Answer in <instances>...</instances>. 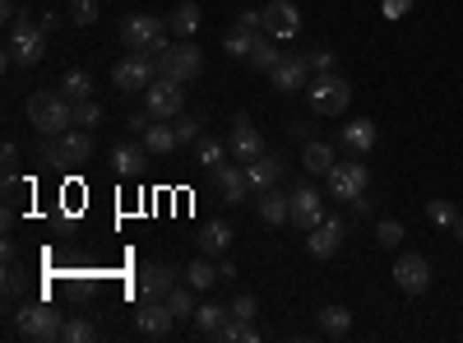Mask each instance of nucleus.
<instances>
[{
    "instance_id": "1",
    "label": "nucleus",
    "mask_w": 463,
    "mask_h": 343,
    "mask_svg": "<svg viewBox=\"0 0 463 343\" xmlns=\"http://www.w3.org/2000/svg\"><path fill=\"white\" fill-rule=\"evenodd\" d=\"M24 116H28V126L37 135H66L74 126V103L66 93H56V89H37V93H28Z\"/></svg>"
},
{
    "instance_id": "2",
    "label": "nucleus",
    "mask_w": 463,
    "mask_h": 343,
    "mask_svg": "<svg viewBox=\"0 0 463 343\" xmlns=\"http://www.w3.org/2000/svg\"><path fill=\"white\" fill-rule=\"evenodd\" d=\"M42 56H47V28H42V19L28 14V10H19V14L10 19L5 60H10V66H37Z\"/></svg>"
},
{
    "instance_id": "3",
    "label": "nucleus",
    "mask_w": 463,
    "mask_h": 343,
    "mask_svg": "<svg viewBox=\"0 0 463 343\" xmlns=\"http://www.w3.org/2000/svg\"><path fill=\"white\" fill-rule=\"evenodd\" d=\"M120 43H126V51L158 60L172 47V28H167V19H158V14H126L120 19Z\"/></svg>"
},
{
    "instance_id": "4",
    "label": "nucleus",
    "mask_w": 463,
    "mask_h": 343,
    "mask_svg": "<svg viewBox=\"0 0 463 343\" xmlns=\"http://www.w3.org/2000/svg\"><path fill=\"white\" fill-rule=\"evenodd\" d=\"M306 97H311L315 116H343L348 103H352V84H348L343 74L325 70V74H315L311 84H306Z\"/></svg>"
},
{
    "instance_id": "5",
    "label": "nucleus",
    "mask_w": 463,
    "mask_h": 343,
    "mask_svg": "<svg viewBox=\"0 0 463 343\" xmlns=\"http://www.w3.org/2000/svg\"><path fill=\"white\" fill-rule=\"evenodd\" d=\"M14 330L24 339H42V343H56L60 330H66V320H60L56 307H47V301H24L14 316Z\"/></svg>"
},
{
    "instance_id": "6",
    "label": "nucleus",
    "mask_w": 463,
    "mask_h": 343,
    "mask_svg": "<svg viewBox=\"0 0 463 343\" xmlns=\"http://www.w3.org/2000/svg\"><path fill=\"white\" fill-rule=\"evenodd\" d=\"M158 74H172V79H181V84H190V79L204 74V51H199L190 37H181L176 47H167L163 56H158Z\"/></svg>"
},
{
    "instance_id": "7",
    "label": "nucleus",
    "mask_w": 463,
    "mask_h": 343,
    "mask_svg": "<svg viewBox=\"0 0 463 343\" xmlns=\"http://www.w3.org/2000/svg\"><path fill=\"white\" fill-rule=\"evenodd\" d=\"M394 284L404 297H421L431 284H436V269H431V260L421 255V251H404L394 260Z\"/></svg>"
},
{
    "instance_id": "8",
    "label": "nucleus",
    "mask_w": 463,
    "mask_h": 343,
    "mask_svg": "<svg viewBox=\"0 0 463 343\" xmlns=\"http://www.w3.org/2000/svg\"><path fill=\"white\" fill-rule=\"evenodd\" d=\"M144 107H149L158 121H176L181 112H186V89H181V79L158 74L153 84L144 89Z\"/></svg>"
},
{
    "instance_id": "9",
    "label": "nucleus",
    "mask_w": 463,
    "mask_h": 343,
    "mask_svg": "<svg viewBox=\"0 0 463 343\" xmlns=\"http://www.w3.org/2000/svg\"><path fill=\"white\" fill-rule=\"evenodd\" d=\"M325 181H329V195L334 199H343V205H352L357 195H367V163L352 153V163H334L329 172H325Z\"/></svg>"
},
{
    "instance_id": "10",
    "label": "nucleus",
    "mask_w": 463,
    "mask_h": 343,
    "mask_svg": "<svg viewBox=\"0 0 463 343\" xmlns=\"http://www.w3.org/2000/svg\"><path fill=\"white\" fill-rule=\"evenodd\" d=\"M153 79H158V60L139 56V51H130L126 60H116V70H112V84L120 93H139V89H149Z\"/></svg>"
},
{
    "instance_id": "11",
    "label": "nucleus",
    "mask_w": 463,
    "mask_h": 343,
    "mask_svg": "<svg viewBox=\"0 0 463 343\" xmlns=\"http://www.w3.org/2000/svg\"><path fill=\"white\" fill-rule=\"evenodd\" d=\"M259 19H265V37H274V43H292L301 33V10L292 0H269V5L259 10Z\"/></svg>"
},
{
    "instance_id": "12",
    "label": "nucleus",
    "mask_w": 463,
    "mask_h": 343,
    "mask_svg": "<svg viewBox=\"0 0 463 343\" xmlns=\"http://www.w3.org/2000/svg\"><path fill=\"white\" fill-rule=\"evenodd\" d=\"M172 325H176V311L163 297H144V307L135 311V334H144V339H167Z\"/></svg>"
},
{
    "instance_id": "13",
    "label": "nucleus",
    "mask_w": 463,
    "mask_h": 343,
    "mask_svg": "<svg viewBox=\"0 0 463 343\" xmlns=\"http://www.w3.org/2000/svg\"><path fill=\"white\" fill-rule=\"evenodd\" d=\"M269 84H274L278 93H306V84H311L306 56H301V51H283V60L269 70Z\"/></svg>"
},
{
    "instance_id": "14",
    "label": "nucleus",
    "mask_w": 463,
    "mask_h": 343,
    "mask_svg": "<svg viewBox=\"0 0 463 343\" xmlns=\"http://www.w3.org/2000/svg\"><path fill=\"white\" fill-rule=\"evenodd\" d=\"M228 149L236 163H255L259 153H265V135L255 130L251 116H232V130H228Z\"/></svg>"
},
{
    "instance_id": "15",
    "label": "nucleus",
    "mask_w": 463,
    "mask_h": 343,
    "mask_svg": "<svg viewBox=\"0 0 463 343\" xmlns=\"http://www.w3.org/2000/svg\"><path fill=\"white\" fill-rule=\"evenodd\" d=\"M315 223H325V195H320L315 186H301L292 191V228H301V232H311Z\"/></svg>"
},
{
    "instance_id": "16",
    "label": "nucleus",
    "mask_w": 463,
    "mask_h": 343,
    "mask_svg": "<svg viewBox=\"0 0 463 343\" xmlns=\"http://www.w3.org/2000/svg\"><path fill=\"white\" fill-rule=\"evenodd\" d=\"M213 181H218V195H223V205H246L251 199V176H246V163H223L213 172Z\"/></svg>"
},
{
    "instance_id": "17",
    "label": "nucleus",
    "mask_w": 463,
    "mask_h": 343,
    "mask_svg": "<svg viewBox=\"0 0 463 343\" xmlns=\"http://www.w3.org/2000/svg\"><path fill=\"white\" fill-rule=\"evenodd\" d=\"M255 214H259V223H265V228H283V223H292V195H283L278 186L259 191Z\"/></svg>"
},
{
    "instance_id": "18",
    "label": "nucleus",
    "mask_w": 463,
    "mask_h": 343,
    "mask_svg": "<svg viewBox=\"0 0 463 343\" xmlns=\"http://www.w3.org/2000/svg\"><path fill=\"white\" fill-rule=\"evenodd\" d=\"M56 149H60V168H79V163H89V158H93V135L84 126L66 130V135H56Z\"/></svg>"
},
{
    "instance_id": "19",
    "label": "nucleus",
    "mask_w": 463,
    "mask_h": 343,
    "mask_svg": "<svg viewBox=\"0 0 463 343\" xmlns=\"http://www.w3.org/2000/svg\"><path fill=\"white\" fill-rule=\"evenodd\" d=\"M338 246H343V223H338V218H325V223H315L311 237H306V251H311L315 260L338 255Z\"/></svg>"
},
{
    "instance_id": "20",
    "label": "nucleus",
    "mask_w": 463,
    "mask_h": 343,
    "mask_svg": "<svg viewBox=\"0 0 463 343\" xmlns=\"http://www.w3.org/2000/svg\"><path fill=\"white\" fill-rule=\"evenodd\" d=\"M283 158H278V153H259L255 158V163H246V176H251V191H269V186H278V181H283Z\"/></svg>"
},
{
    "instance_id": "21",
    "label": "nucleus",
    "mask_w": 463,
    "mask_h": 343,
    "mask_svg": "<svg viewBox=\"0 0 463 343\" xmlns=\"http://www.w3.org/2000/svg\"><path fill=\"white\" fill-rule=\"evenodd\" d=\"M338 139L357 153V158H367L371 149H375V121H367V116H357V121H348L343 130H338Z\"/></svg>"
},
{
    "instance_id": "22",
    "label": "nucleus",
    "mask_w": 463,
    "mask_h": 343,
    "mask_svg": "<svg viewBox=\"0 0 463 343\" xmlns=\"http://www.w3.org/2000/svg\"><path fill=\"white\" fill-rule=\"evenodd\" d=\"M199 251H204V255H228V246H232V223H228V218H213V223H204V228H199Z\"/></svg>"
},
{
    "instance_id": "23",
    "label": "nucleus",
    "mask_w": 463,
    "mask_h": 343,
    "mask_svg": "<svg viewBox=\"0 0 463 343\" xmlns=\"http://www.w3.org/2000/svg\"><path fill=\"white\" fill-rule=\"evenodd\" d=\"M144 163H149V149L144 144H130V139H126V144L112 149V168L120 176H139V172H144Z\"/></svg>"
},
{
    "instance_id": "24",
    "label": "nucleus",
    "mask_w": 463,
    "mask_h": 343,
    "mask_svg": "<svg viewBox=\"0 0 463 343\" xmlns=\"http://www.w3.org/2000/svg\"><path fill=\"white\" fill-rule=\"evenodd\" d=\"M228 320H232V307H218V301H204V307H195V330L204 334V339H218Z\"/></svg>"
},
{
    "instance_id": "25",
    "label": "nucleus",
    "mask_w": 463,
    "mask_h": 343,
    "mask_svg": "<svg viewBox=\"0 0 463 343\" xmlns=\"http://www.w3.org/2000/svg\"><path fill=\"white\" fill-rule=\"evenodd\" d=\"M172 288H176V274L167 265H144L139 269V292L144 297H167Z\"/></svg>"
},
{
    "instance_id": "26",
    "label": "nucleus",
    "mask_w": 463,
    "mask_h": 343,
    "mask_svg": "<svg viewBox=\"0 0 463 343\" xmlns=\"http://www.w3.org/2000/svg\"><path fill=\"white\" fill-rule=\"evenodd\" d=\"M334 163H338L334 144H325V139H311V144L301 149V168H306V176H325Z\"/></svg>"
},
{
    "instance_id": "27",
    "label": "nucleus",
    "mask_w": 463,
    "mask_h": 343,
    "mask_svg": "<svg viewBox=\"0 0 463 343\" xmlns=\"http://www.w3.org/2000/svg\"><path fill=\"white\" fill-rule=\"evenodd\" d=\"M199 19H204V14H199V5H195V0H181V5L167 14V28H172V37L181 43V37H195Z\"/></svg>"
},
{
    "instance_id": "28",
    "label": "nucleus",
    "mask_w": 463,
    "mask_h": 343,
    "mask_svg": "<svg viewBox=\"0 0 463 343\" xmlns=\"http://www.w3.org/2000/svg\"><path fill=\"white\" fill-rule=\"evenodd\" d=\"M232 149L223 144V139H209V135H199V144H195V163H199V172H218L223 168V158H228Z\"/></svg>"
},
{
    "instance_id": "29",
    "label": "nucleus",
    "mask_w": 463,
    "mask_h": 343,
    "mask_svg": "<svg viewBox=\"0 0 463 343\" xmlns=\"http://www.w3.org/2000/svg\"><path fill=\"white\" fill-rule=\"evenodd\" d=\"M320 334L325 339H348L352 334V311L348 307H325L320 311Z\"/></svg>"
},
{
    "instance_id": "30",
    "label": "nucleus",
    "mask_w": 463,
    "mask_h": 343,
    "mask_svg": "<svg viewBox=\"0 0 463 343\" xmlns=\"http://www.w3.org/2000/svg\"><path fill=\"white\" fill-rule=\"evenodd\" d=\"M218 278H223V269L213 265V255H199V260H190V265H186V284L190 288H213Z\"/></svg>"
},
{
    "instance_id": "31",
    "label": "nucleus",
    "mask_w": 463,
    "mask_h": 343,
    "mask_svg": "<svg viewBox=\"0 0 463 343\" xmlns=\"http://www.w3.org/2000/svg\"><path fill=\"white\" fill-rule=\"evenodd\" d=\"M60 93H66L70 103H89V97H93V74L89 70H66V79H60Z\"/></svg>"
},
{
    "instance_id": "32",
    "label": "nucleus",
    "mask_w": 463,
    "mask_h": 343,
    "mask_svg": "<svg viewBox=\"0 0 463 343\" xmlns=\"http://www.w3.org/2000/svg\"><path fill=\"white\" fill-rule=\"evenodd\" d=\"M246 60H251V66H255V70H265V74H269V70L278 66V60H283V51H278V43H274V37H265V33H259V37H255V47H251V56H246Z\"/></svg>"
},
{
    "instance_id": "33",
    "label": "nucleus",
    "mask_w": 463,
    "mask_h": 343,
    "mask_svg": "<svg viewBox=\"0 0 463 343\" xmlns=\"http://www.w3.org/2000/svg\"><path fill=\"white\" fill-rule=\"evenodd\" d=\"M181 144V139H176V130L172 126H158V121H153V126L144 130V149L153 153V158H163V153H172Z\"/></svg>"
},
{
    "instance_id": "34",
    "label": "nucleus",
    "mask_w": 463,
    "mask_h": 343,
    "mask_svg": "<svg viewBox=\"0 0 463 343\" xmlns=\"http://www.w3.org/2000/svg\"><path fill=\"white\" fill-rule=\"evenodd\" d=\"M255 37H259V33H251V28H241V24H236V28L223 33V51H228L232 60H246L251 47H255Z\"/></svg>"
},
{
    "instance_id": "35",
    "label": "nucleus",
    "mask_w": 463,
    "mask_h": 343,
    "mask_svg": "<svg viewBox=\"0 0 463 343\" xmlns=\"http://www.w3.org/2000/svg\"><path fill=\"white\" fill-rule=\"evenodd\" d=\"M163 301L176 311V320H195V288H190V284H176Z\"/></svg>"
},
{
    "instance_id": "36",
    "label": "nucleus",
    "mask_w": 463,
    "mask_h": 343,
    "mask_svg": "<svg viewBox=\"0 0 463 343\" xmlns=\"http://www.w3.org/2000/svg\"><path fill=\"white\" fill-rule=\"evenodd\" d=\"M172 130H176V139H181V144H199V135H204V116L181 112V116L172 121Z\"/></svg>"
},
{
    "instance_id": "37",
    "label": "nucleus",
    "mask_w": 463,
    "mask_h": 343,
    "mask_svg": "<svg viewBox=\"0 0 463 343\" xmlns=\"http://www.w3.org/2000/svg\"><path fill=\"white\" fill-rule=\"evenodd\" d=\"M93 339H97V330L89 325L84 316H70L66 330H60V343H93Z\"/></svg>"
},
{
    "instance_id": "38",
    "label": "nucleus",
    "mask_w": 463,
    "mask_h": 343,
    "mask_svg": "<svg viewBox=\"0 0 463 343\" xmlns=\"http://www.w3.org/2000/svg\"><path fill=\"white\" fill-rule=\"evenodd\" d=\"M404 237H408L404 223H394V218H380V223H375V241L385 251H398V241H404Z\"/></svg>"
},
{
    "instance_id": "39",
    "label": "nucleus",
    "mask_w": 463,
    "mask_h": 343,
    "mask_svg": "<svg viewBox=\"0 0 463 343\" xmlns=\"http://www.w3.org/2000/svg\"><path fill=\"white\" fill-rule=\"evenodd\" d=\"M218 339H223V343H255L259 334H255V325H251V320H236V316H232Z\"/></svg>"
},
{
    "instance_id": "40",
    "label": "nucleus",
    "mask_w": 463,
    "mask_h": 343,
    "mask_svg": "<svg viewBox=\"0 0 463 343\" xmlns=\"http://www.w3.org/2000/svg\"><path fill=\"white\" fill-rule=\"evenodd\" d=\"M427 218H431L436 228H459V214H454L450 199H431V205H427Z\"/></svg>"
},
{
    "instance_id": "41",
    "label": "nucleus",
    "mask_w": 463,
    "mask_h": 343,
    "mask_svg": "<svg viewBox=\"0 0 463 343\" xmlns=\"http://www.w3.org/2000/svg\"><path fill=\"white\" fill-rule=\"evenodd\" d=\"M66 14H70V24H74V28H89L93 19H97V0H74Z\"/></svg>"
},
{
    "instance_id": "42",
    "label": "nucleus",
    "mask_w": 463,
    "mask_h": 343,
    "mask_svg": "<svg viewBox=\"0 0 463 343\" xmlns=\"http://www.w3.org/2000/svg\"><path fill=\"white\" fill-rule=\"evenodd\" d=\"M97 121H103V107H97V103H93V97H89V103H74V126H84V130H93V126H97Z\"/></svg>"
},
{
    "instance_id": "43",
    "label": "nucleus",
    "mask_w": 463,
    "mask_h": 343,
    "mask_svg": "<svg viewBox=\"0 0 463 343\" xmlns=\"http://www.w3.org/2000/svg\"><path fill=\"white\" fill-rule=\"evenodd\" d=\"M301 56H306L311 74H325V70H334V51H325V47H311V51H301Z\"/></svg>"
},
{
    "instance_id": "44",
    "label": "nucleus",
    "mask_w": 463,
    "mask_h": 343,
    "mask_svg": "<svg viewBox=\"0 0 463 343\" xmlns=\"http://www.w3.org/2000/svg\"><path fill=\"white\" fill-rule=\"evenodd\" d=\"M413 10V0H385V5H380V14L390 19V24H398V19H404Z\"/></svg>"
},
{
    "instance_id": "45",
    "label": "nucleus",
    "mask_w": 463,
    "mask_h": 343,
    "mask_svg": "<svg viewBox=\"0 0 463 343\" xmlns=\"http://www.w3.org/2000/svg\"><path fill=\"white\" fill-rule=\"evenodd\" d=\"M283 130H288V139H297V144H311V139H315L311 135V121H288Z\"/></svg>"
},
{
    "instance_id": "46",
    "label": "nucleus",
    "mask_w": 463,
    "mask_h": 343,
    "mask_svg": "<svg viewBox=\"0 0 463 343\" xmlns=\"http://www.w3.org/2000/svg\"><path fill=\"white\" fill-rule=\"evenodd\" d=\"M232 316H236V320H255V297L241 292V297L232 301Z\"/></svg>"
},
{
    "instance_id": "47",
    "label": "nucleus",
    "mask_w": 463,
    "mask_h": 343,
    "mask_svg": "<svg viewBox=\"0 0 463 343\" xmlns=\"http://www.w3.org/2000/svg\"><path fill=\"white\" fill-rule=\"evenodd\" d=\"M0 163H5V176L19 168V144H14V139H5V149H0Z\"/></svg>"
},
{
    "instance_id": "48",
    "label": "nucleus",
    "mask_w": 463,
    "mask_h": 343,
    "mask_svg": "<svg viewBox=\"0 0 463 343\" xmlns=\"http://www.w3.org/2000/svg\"><path fill=\"white\" fill-rule=\"evenodd\" d=\"M153 121H158V116H153V112L144 107V112H135V116H130V130H135V135H144V130L153 126Z\"/></svg>"
},
{
    "instance_id": "49",
    "label": "nucleus",
    "mask_w": 463,
    "mask_h": 343,
    "mask_svg": "<svg viewBox=\"0 0 463 343\" xmlns=\"http://www.w3.org/2000/svg\"><path fill=\"white\" fill-rule=\"evenodd\" d=\"M348 209H352L357 218H367V214H375V199H367V195H357V199H352V205H348Z\"/></svg>"
},
{
    "instance_id": "50",
    "label": "nucleus",
    "mask_w": 463,
    "mask_h": 343,
    "mask_svg": "<svg viewBox=\"0 0 463 343\" xmlns=\"http://www.w3.org/2000/svg\"><path fill=\"white\" fill-rule=\"evenodd\" d=\"M37 19H42V28H47V33H56V28H60V14H37Z\"/></svg>"
},
{
    "instance_id": "51",
    "label": "nucleus",
    "mask_w": 463,
    "mask_h": 343,
    "mask_svg": "<svg viewBox=\"0 0 463 343\" xmlns=\"http://www.w3.org/2000/svg\"><path fill=\"white\" fill-rule=\"evenodd\" d=\"M459 241H463V218H459Z\"/></svg>"
}]
</instances>
